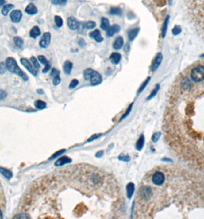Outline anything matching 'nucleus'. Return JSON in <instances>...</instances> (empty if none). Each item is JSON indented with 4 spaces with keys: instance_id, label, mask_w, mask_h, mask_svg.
I'll use <instances>...</instances> for the list:
<instances>
[{
    "instance_id": "obj_2",
    "label": "nucleus",
    "mask_w": 204,
    "mask_h": 219,
    "mask_svg": "<svg viewBox=\"0 0 204 219\" xmlns=\"http://www.w3.org/2000/svg\"><path fill=\"white\" fill-rule=\"evenodd\" d=\"M190 77H191L192 80L196 82L204 80V66L198 65V66L193 68L190 73Z\"/></svg>"
},
{
    "instance_id": "obj_38",
    "label": "nucleus",
    "mask_w": 204,
    "mask_h": 219,
    "mask_svg": "<svg viewBox=\"0 0 204 219\" xmlns=\"http://www.w3.org/2000/svg\"><path fill=\"white\" fill-rule=\"evenodd\" d=\"M159 88H160L159 85H156V88H155L154 89H153V91H152V93H151V94H150V96H149V97L147 98V99H151L152 97H153V96H154L156 94V92H157V91H158V90H159Z\"/></svg>"
},
{
    "instance_id": "obj_47",
    "label": "nucleus",
    "mask_w": 204,
    "mask_h": 219,
    "mask_svg": "<svg viewBox=\"0 0 204 219\" xmlns=\"http://www.w3.org/2000/svg\"><path fill=\"white\" fill-rule=\"evenodd\" d=\"M98 136H99V135H96V136H93V137L90 138V139H89L88 140H87V142H90V141H93L94 139H95L97 137H98Z\"/></svg>"
},
{
    "instance_id": "obj_13",
    "label": "nucleus",
    "mask_w": 204,
    "mask_h": 219,
    "mask_svg": "<svg viewBox=\"0 0 204 219\" xmlns=\"http://www.w3.org/2000/svg\"><path fill=\"white\" fill-rule=\"evenodd\" d=\"M70 162H71V159L70 158L67 157V156H62L55 162V166H62L65 164L70 163Z\"/></svg>"
},
{
    "instance_id": "obj_34",
    "label": "nucleus",
    "mask_w": 204,
    "mask_h": 219,
    "mask_svg": "<svg viewBox=\"0 0 204 219\" xmlns=\"http://www.w3.org/2000/svg\"><path fill=\"white\" fill-rule=\"evenodd\" d=\"M78 83H79V82H78V79H72L70 85H69V88H70V89H73V88H75V87L78 85Z\"/></svg>"
},
{
    "instance_id": "obj_31",
    "label": "nucleus",
    "mask_w": 204,
    "mask_h": 219,
    "mask_svg": "<svg viewBox=\"0 0 204 219\" xmlns=\"http://www.w3.org/2000/svg\"><path fill=\"white\" fill-rule=\"evenodd\" d=\"M53 5L56 6H65L67 3V0H51Z\"/></svg>"
},
{
    "instance_id": "obj_18",
    "label": "nucleus",
    "mask_w": 204,
    "mask_h": 219,
    "mask_svg": "<svg viewBox=\"0 0 204 219\" xmlns=\"http://www.w3.org/2000/svg\"><path fill=\"white\" fill-rule=\"evenodd\" d=\"M40 35H41V31H40V29L38 28V26H34L29 32V36L32 39H36Z\"/></svg>"
},
{
    "instance_id": "obj_7",
    "label": "nucleus",
    "mask_w": 204,
    "mask_h": 219,
    "mask_svg": "<svg viewBox=\"0 0 204 219\" xmlns=\"http://www.w3.org/2000/svg\"><path fill=\"white\" fill-rule=\"evenodd\" d=\"M21 17H22V13L20 10H13L10 13V19L11 21L14 23H18L21 21Z\"/></svg>"
},
{
    "instance_id": "obj_50",
    "label": "nucleus",
    "mask_w": 204,
    "mask_h": 219,
    "mask_svg": "<svg viewBox=\"0 0 204 219\" xmlns=\"http://www.w3.org/2000/svg\"><path fill=\"white\" fill-rule=\"evenodd\" d=\"M37 92H38V93H39V94H43V90L38 89L37 90Z\"/></svg>"
},
{
    "instance_id": "obj_48",
    "label": "nucleus",
    "mask_w": 204,
    "mask_h": 219,
    "mask_svg": "<svg viewBox=\"0 0 204 219\" xmlns=\"http://www.w3.org/2000/svg\"><path fill=\"white\" fill-rule=\"evenodd\" d=\"M119 158L122 161H128L129 160V157H120Z\"/></svg>"
},
{
    "instance_id": "obj_41",
    "label": "nucleus",
    "mask_w": 204,
    "mask_h": 219,
    "mask_svg": "<svg viewBox=\"0 0 204 219\" xmlns=\"http://www.w3.org/2000/svg\"><path fill=\"white\" fill-rule=\"evenodd\" d=\"M59 71H58V69H56V68H52V72H51V76L52 77H55V76H58V75H59Z\"/></svg>"
},
{
    "instance_id": "obj_43",
    "label": "nucleus",
    "mask_w": 204,
    "mask_h": 219,
    "mask_svg": "<svg viewBox=\"0 0 204 219\" xmlns=\"http://www.w3.org/2000/svg\"><path fill=\"white\" fill-rule=\"evenodd\" d=\"M6 96H7V93H6L5 91H3V90L0 89V100L4 99Z\"/></svg>"
},
{
    "instance_id": "obj_25",
    "label": "nucleus",
    "mask_w": 204,
    "mask_h": 219,
    "mask_svg": "<svg viewBox=\"0 0 204 219\" xmlns=\"http://www.w3.org/2000/svg\"><path fill=\"white\" fill-rule=\"evenodd\" d=\"M133 191H134V185L133 183L128 184L127 186V194L129 198H130L131 196L133 195Z\"/></svg>"
},
{
    "instance_id": "obj_40",
    "label": "nucleus",
    "mask_w": 204,
    "mask_h": 219,
    "mask_svg": "<svg viewBox=\"0 0 204 219\" xmlns=\"http://www.w3.org/2000/svg\"><path fill=\"white\" fill-rule=\"evenodd\" d=\"M150 77H149V78H147V80H146V81H145V82H144V84H143V85H141V87H140V89H139V93H140V92H141V91H142V90H143V89H144V88H145V87H146V85H147V84H148V82H150Z\"/></svg>"
},
{
    "instance_id": "obj_16",
    "label": "nucleus",
    "mask_w": 204,
    "mask_h": 219,
    "mask_svg": "<svg viewBox=\"0 0 204 219\" xmlns=\"http://www.w3.org/2000/svg\"><path fill=\"white\" fill-rule=\"evenodd\" d=\"M72 68H73V64L70 61H66L63 65V71L66 75H70L71 72Z\"/></svg>"
},
{
    "instance_id": "obj_30",
    "label": "nucleus",
    "mask_w": 204,
    "mask_h": 219,
    "mask_svg": "<svg viewBox=\"0 0 204 219\" xmlns=\"http://www.w3.org/2000/svg\"><path fill=\"white\" fill-rule=\"evenodd\" d=\"M93 71L94 70L91 69V68H87V69L84 72V76L85 80H90V76H91Z\"/></svg>"
},
{
    "instance_id": "obj_46",
    "label": "nucleus",
    "mask_w": 204,
    "mask_h": 219,
    "mask_svg": "<svg viewBox=\"0 0 204 219\" xmlns=\"http://www.w3.org/2000/svg\"><path fill=\"white\" fill-rule=\"evenodd\" d=\"M6 5V0H0V7Z\"/></svg>"
},
{
    "instance_id": "obj_39",
    "label": "nucleus",
    "mask_w": 204,
    "mask_h": 219,
    "mask_svg": "<svg viewBox=\"0 0 204 219\" xmlns=\"http://www.w3.org/2000/svg\"><path fill=\"white\" fill-rule=\"evenodd\" d=\"M65 151V150L64 149H62V150H60V151H57L56 153H55V154H53V155L52 156V157L50 158V160H52V159H54V158H55L56 157H58V155H60L61 154H62L63 152H64Z\"/></svg>"
},
{
    "instance_id": "obj_28",
    "label": "nucleus",
    "mask_w": 204,
    "mask_h": 219,
    "mask_svg": "<svg viewBox=\"0 0 204 219\" xmlns=\"http://www.w3.org/2000/svg\"><path fill=\"white\" fill-rule=\"evenodd\" d=\"M54 20H55V25H56L57 27H58V28H61V27L63 25V20L62 19H61V16H55V17H54Z\"/></svg>"
},
{
    "instance_id": "obj_9",
    "label": "nucleus",
    "mask_w": 204,
    "mask_h": 219,
    "mask_svg": "<svg viewBox=\"0 0 204 219\" xmlns=\"http://www.w3.org/2000/svg\"><path fill=\"white\" fill-rule=\"evenodd\" d=\"M38 59L39 60V62L41 63H42L43 65H44V68L42 69L43 73H46L50 70L51 68V64L49 63L48 61L47 60V59L45 58V56H38Z\"/></svg>"
},
{
    "instance_id": "obj_1",
    "label": "nucleus",
    "mask_w": 204,
    "mask_h": 219,
    "mask_svg": "<svg viewBox=\"0 0 204 219\" xmlns=\"http://www.w3.org/2000/svg\"><path fill=\"white\" fill-rule=\"evenodd\" d=\"M6 65L7 69L9 70L10 72L12 73H15L17 76H20L23 80L25 81H28L29 79V77H28L27 75L21 69V68L18 67V64H17L16 61L14 58L12 57H9L6 59Z\"/></svg>"
},
{
    "instance_id": "obj_29",
    "label": "nucleus",
    "mask_w": 204,
    "mask_h": 219,
    "mask_svg": "<svg viewBox=\"0 0 204 219\" xmlns=\"http://www.w3.org/2000/svg\"><path fill=\"white\" fill-rule=\"evenodd\" d=\"M35 106L36 107V108L38 109H43L46 107V103L44 102L41 100H38L35 102Z\"/></svg>"
},
{
    "instance_id": "obj_32",
    "label": "nucleus",
    "mask_w": 204,
    "mask_h": 219,
    "mask_svg": "<svg viewBox=\"0 0 204 219\" xmlns=\"http://www.w3.org/2000/svg\"><path fill=\"white\" fill-rule=\"evenodd\" d=\"M84 25H85V28L87 29H93L96 26V23L94 21H88V22H86Z\"/></svg>"
},
{
    "instance_id": "obj_15",
    "label": "nucleus",
    "mask_w": 204,
    "mask_h": 219,
    "mask_svg": "<svg viewBox=\"0 0 204 219\" xmlns=\"http://www.w3.org/2000/svg\"><path fill=\"white\" fill-rule=\"evenodd\" d=\"M123 45H124V39H123V38L121 36L117 37L113 43V48L115 50H118L122 48Z\"/></svg>"
},
{
    "instance_id": "obj_21",
    "label": "nucleus",
    "mask_w": 204,
    "mask_h": 219,
    "mask_svg": "<svg viewBox=\"0 0 204 219\" xmlns=\"http://www.w3.org/2000/svg\"><path fill=\"white\" fill-rule=\"evenodd\" d=\"M101 29L107 31L109 28H110V22L107 18L102 17L101 20Z\"/></svg>"
},
{
    "instance_id": "obj_20",
    "label": "nucleus",
    "mask_w": 204,
    "mask_h": 219,
    "mask_svg": "<svg viewBox=\"0 0 204 219\" xmlns=\"http://www.w3.org/2000/svg\"><path fill=\"white\" fill-rule=\"evenodd\" d=\"M169 18L170 16H167V18L164 20V23H163L162 25V29H161V36L162 38H164L166 36V34H167V28H168V22H169Z\"/></svg>"
},
{
    "instance_id": "obj_44",
    "label": "nucleus",
    "mask_w": 204,
    "mask_h": 219,
    "mask_svg": "<svg viewBox=\"0 0 204 219\" xmlns=\"http://www.w3.org/2000/svg\"><path fill=\"white\" fill-rule=\"evenodd\" d=\"M78 45H80L81 47H84V45H85V41H84V39H79V40H78Z\"/></svg>"
},
{
    "instance_id": "obj_4",
    "label": "nucleus",
    "mask_w": 204,
    "mask_h": 219,
    "mask_svg": "<svg viewBox=\"0 0 204 219\" xmlns=\"http://www.w3.org/2000/svg\"><path fill=\"white\" fill-rule=\"evenodd\" d=\"M152 181L154 185H161L164 184V181H165V176H164V173H162L161 171H156L153 174Z\"/></svg>"
},
{
    "instance_id": "obj_23",
    "label": "nucleus",
    "mask_w": 204,
    "mask_h": 219,
    "mask_svg": "<svg viewBox=\"0 0 204 219\" xmlns=\"http://www.w3.org/2000/svg\"><path fill=\"white\" fill-rule=\"evenodd\" d=\"M0 173L7 179H11L12 178V173L6 168H0Z\"/></svg>"
},
{
    "instance_id": "obj_45",
    "label": "nucleus",
    "mask_w": 204,
    "mask_h": 219,
    "mask_svg": "<svg viewBox=\"0 0 204 219\" xmlns=\"http://www.w3.org/2000/svg\"><path fill=\"white\" fill-rule=\"evenodd\" d=\"M130 108H131V106H130V107H129V108H128V109H127V112H126V113H125V114H124V115H123V116H122V118H121V119H124V118H125V117H126V116H127V115H128V113H129V112H130Z\"/></svg>"
},
{
    "instance_id": "obj_22",
    "label": "nucleus",
    "mask_w": 204,
    "mask_h": 219,
    "mask_svg": "<svg viewBox=\"0 0 204 219\" xmlns=\"http://www.w3.org/2000/svg\"><path fill=\"white\" fill-rule=\"evenodd\" d=\"M139 29L138 28H135L133 29L130 30V32L128 33V38H129V40L130 41H133V39L136 38V36H137L138 33H139Z\"/></svg>"
},
{
    "instance_id": "obj_14",
    "label": "nucleus",
    "mask_w": 204,
    "mask_h": 219,
    "mask_svg": "<svg viewBox=\"0 0 204 219\" xmlns=\"http://www.w3.org/2000/svg\"><path fill=\"white\" fill-rule=\"evenodd\" d=\"M25 12L29 15H35L38 13V9L33 3H29L26 6Z\"/></svg>"
},
{
    "instance_id": "obj_26",
    "label": "nucleus",
    "mask_w": 204,
    "mask_h": 219,
    "mask_svg": "<svg viewBox=\"0 0 204 219\" xmlns=\"http://www.w3.org/2000/svg\"><path fill=\"white\" fill-rule=\"evenodd\" d=\"M14 43L15 44L17 47L18 48H21L23 46V44H24V41L21 39V37H18V36H15L13 39Z\"/></svg>"
},
{
    "instance_id": "obj_8",
    "label": "nucleus",
    "mask_w": 204,
    "mask_h": 219,
    "mask_svg": "<svg viewBox=\"0 0 204 219\" xmlns=\"http://www.w3.org/2000/svg\"><path fill=\"white\" fill-rule=\"evenodd\" d=\"M90 84L92 85H98L102 82V78H101V76L96 71H93L92 72L91 76H90Z\"/></svg>"
},
{
    "instance_id": "obj_52",
    "label": "nucleus",
    "mask_w": 204,
    "mask_h": 219,
    "mask_svg": "<svg viewBox=\"0 0 204 219\" xmlns=\"http://www.w3.org/2000/svg\"><path fill=\"white\" fill-rule=\"evenodd\" d=\"M169 3H170V5H171V4H172V0H169Z\"/></svg>"
},
{
    "instance_id": "obj_49",
    "label": "nucleus",
    "mask_w": 204,
    "mask_h": 219,
    "mask_svg": "<svg viewBox=\"0 0 204 219\" xmlns=\"http://www.w3.org/2000/svg\"><path fill=\"white\" fill-rule=\"evenodd\" d=\"M102 153H103V151H99V152H98V153H97L96 156H97V157H100V156L102 155Z\"/></svg>"
},
{
    "instance_id": "obj_51",
    "label": "nucleus",
    "mask_w": 204,
    "mask_h": 219,
    "mask_svg": "<svg viewBox=\"0 0 204 219\" xmlns=\"http://www.w3.org/2000/svg\"><path fill=\"white\" fill-rule=\"evenodd\" d=\"M2 211L0 210V218H2Z\"/></svg>"
},
{
    "instance_id": "obj_6",
    "label": "nucleus",
    "mask_w": 204,
    "mask_h": 219,
    "mask_svg": "<svg viewBox=\"0 0 204 219\" xmlns=\"http://www.w3.org/2000/svg\"><path fill=\"white\" fill-rule=\"evenodd\" d=\"M67 24L71 30H77L79 27L80 22L73 16H70L67 19Z\"/></svg>"
},
{
    "instance_id": "obj_36",
    "label": "nucleus",
    "mask_w": 204,
    "mask_h": 219,
    "mask_svg": "<svg viewBox=\"0 0 204 219\" xmlns=\"http://www.w3.org/2000/svg\"><path fill=\"white\" fill-rule=\"evenodd\" d=\"M180 33H181V28L180 26H179V25H176V26L173 29V30H172V33H173L174 36H177V35H179Z\"/></svg>"
},
{
    "instance_id": "obj_27",
    "label": "nucleus",
    "mask_w": 204,
    "mask_h": 219,
    "mask_svg": "<svg viewBox=\"0 0 204 219\" xmlns=\"http://www.w3.org/2000/svg\"><path fill=\"white\" fill-rule=\"evenodd\" d=\"M144 135H141L140 137L139 138V139H138L137 142V144H136L137 149V150L142 149L143 146H144Z\"/></svg>"
},
{
    "instance_id": "obj_24",
    "label": "nucleus",
    "mask_w": 204,
    "mask_h": 219,
    "mask_svg": "<svg viewBox=\"0 0 204 219\" xmlns=\"http://www.w3.org/2000/svg\"><path fill=\"white\" fill-rule=\"evenodd\" d=\"M109 14L115 15V16H121L122 14V10L119 7H112L110 9Z\"/></svg>"
},
{
    "instance_id": "obj_19",
    "label": "nucleus",
    "mask_w": 204,
    "mask_h": 219,
    "mask_svg": "<svg viewBox=\"0 0 204 219\" xmlns=\"http://www.w3.org/2000/svg\"><path fill=\"white\" fill-rule=\"evenodd\" d=\"M14 7L15 6H14V5H12V4H6V5L3 6L2 8V10H1L2 14L4 16H6L8 14H9L10 10H12Z\"/></svg>"
},
{
    "instance_id": "obj_3",
    "label": "nucleus",
    "mask_w": 204,
    "mask_h": 219,
    "mask_svg": "<svg viewBox=\"0 0 204 219\" xmlns=\"http://www.w3.org/2000/svg\"><path fill=\"white\" fill-rule=\"evenodd\" d=\"M20 62H21V65H22L28 71L30 72L33 76H37V74H38V70L33 66V65H32L27 59L22 58V59H20Z\"/></svg>"
},
{
    "instance_id": "obj_37",
    "label": "nucleus",
    "mask_w": 204,
    "mask_h": 219,
    "mask_svg": "<svg viewBox=\"0 0 204 219\" xmlns=\"http://www.w3.org/2000/svg\"><path fill=\"white\" fill-rule=\"evenodd\" d=\"M6 69H7V68H6V62H0V75L4 74Z\"/></svg>"
},
{
    "instance_id": "obj_33",
    "label": "nucleus",
    "mask_w": 204,
    "mask_h": 219,
    "mask_svg": "<svg viewBox=\"0 0 204 219\" xmlns=\"http://www.w3.org/2000/svg\"><path fill=\"white\" fill-rule=\"evenodd\" d=\"M30 59H31V62H32V64L33 65V66L35 67L37 70H38V68H40V65H39V63H38V61H37L36 58L34 57V56H32Z\"/></svg>"
},
{
    "instance_id": "obj_5",
    "label": "nucleus",
    "mask_w": 204,
    "mask_h": 219,
    "mask_svg": "<svg viewBox=\"0 0 204 219\" xmlns=\"http://www.w3.org/2000/svg\"><path fill=\"white\" fill-rule=\"evenodd\" d=\"M51 42V33H44L42 35L41 40L39 42V45L41 48H47Z\"/></svg>"
},
{
    "instance_id": "obj_11",
    "label": "nucleus",
    "mask_w": 204,
    "mask_h": 219,
    "mask_svg": "<svg viewBox=\"0 0 204 219\" xmlns=\"http://www.w3.org/2000/svg\"><path fill=\"white\" fill-rule=\"evenodd\" d=\"M89 36H90L91 39H94L97 42H103V40H104L103 37L101 36V33H100V31L98 29L90 32V33H89Z\"/></svg>"
},
{
    "instance_id": "obj_12",
    "label": "nucleus",
    "mask_w": 204,
    "mask_h": 219,
    "mask_svg": "<svg viewBox=\"0 0 204 219\" xmlns=\"http://www.w3.org/2000/svg\"><path fill=\"white\" fill-rule=\"evenodd\" d=\"M121 28L118 25L114 24L112 26H110V28L107 30V37H112L114 35H115L116 33H117L120 31Z\"/></svg>"
},
{
    "instance_id": "obj_35",
    "label": "nucleus",
    "mask_w": 204,
    "mask_h": 219,
    "mask_svg": "<svg viewBox=\"0 0 204 219\" xmlns=\"http://www.w3.org/2000/svg\"><path fill=\"white\" fill-rule=\"evenodd\" d=\"M61 78H60L59 75H58V76H55V77L53 78V81H52V83H53L54 85H59L60 83H61Z\"/></svg>"
},
{
    "instance_id": "obj_10",
    "label": "nucleus",
    "mask_w": 204,
    "mask_h": 219,
    "mask_svg": "<svg viewBox=\"0 0 204 219\" xmlns=\"http://www.w3.org/2000/svg\"><path fill=\"white\" fill-rule=\"evenodd\" d=\"M162 59H163L162 54H161V53H158V54L156 55V57H155V59H154V60H153V63H152L151 71L154 72L155 70L157 69V68L160 66V65L161 62H162Z\"/></svg>"
},
{
    "instance_id": "obj_42",
    "label": "nucleus",
    "mask_w": 204,
    "mask_h": 219,
    "mask_svg": "<svg viewBox=\"0 0 204 219\" xmlns=\"http://www.w3.org/2000/svg\"><path fill=\"white\" fill-rule=\"evenodd\" d=\"M160 136V132L155 133V134L153 135V137H152V140H153L154 142H156V141L159 139Z\"/></svg>"
},
{
    "instance_id": "obj_17",
    "label": "nucleus",
    "mask_w": 204,
    "mask_h": 219,
    "mask_svg": "<svg viewBox=\"0 0 204 219\" xmlns=\"http://www.w3.org/2000/svg\"><path fill=\"white\" fill-rule=\"evenodd\" d=\"M110 59L111 61V62L114 65H117L120 62L121 59V56L120 53H113L110 56Z\"/></svg>"
}]
</instances>
